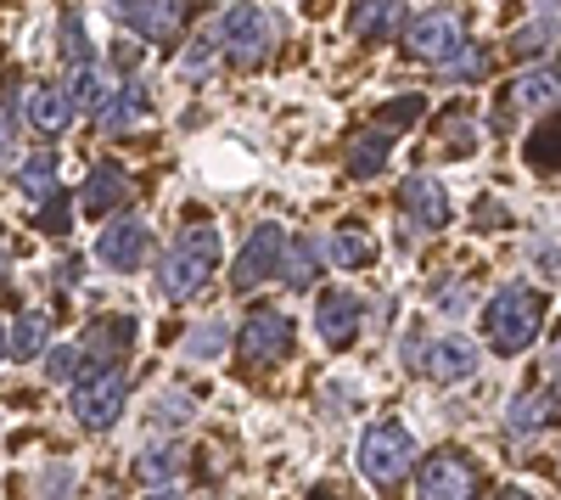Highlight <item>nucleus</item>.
Instances as JSON below:
<instances>
[{
    "mask_svg": "<svg viewBox=\"0 0 561 500\" xmlns=\"http://www.w3.org/2000/svg\"><path fill=\"white\" fill-rule=\"evenodd\" d=\"M73 96L62 84H39V90H28V124L39 129V135H62L68 124H73Z\"/></svg>",
    "mask_w": 561,
    "mask_h": 500,
    "instance_id": "obj_17",
    "label": "nucleus"
},
{
    "mask_svg": "<svg viewBox=\"0 0 561 500\" xmlns=\"http://www.w3.org/2000/svg\"><path fill=\"white\" fill-rule=\"evenodd\" d=\"M438 68H444V79H460V84H466V79H483L489 57L478 52V45H460V52H455L449 63H438Z\"/></svg>",
    "mask_w": 561,
    "mask_h": 500,
    "instance_id": "obj_33",
    "label": "nucleus"
},
{
    "mask_svg": "<svg viewBox=\"0 0 561 500\" xmlns=\"http://www.w3.org/2000/svg\"><path fill=\"white\" fill-rule=\"evenodd\" d=\"M550 39H556V18H539V23H528L511 45H517V57H534V52H545Z\"/></svg>",
    "mask_w": 561,
    "mask_h": 500,
    "instance_id": "obj_35",
    "label": "nucleus"
},
{
    "mask_svg": "<svg viewBox=\"0 0 561 500\" xmlns=\"http://www.w3.org/2000/svg\"><path fill=\"white\" fill-rule=\"evenodd\" d=\"M147 107H152V102H147V84H140V79L129 73V79L118 84V96H113V102H107V107H102L96 118H102V129L124 135V129H135L140 118H147Z\"/></svg>",
    "mask_w": 561,
    "mask_h": 500,
    "instance_id": "obj_19",
    "label": "nucleus"
},
{
    "mask_svg": "<svg viewBox=\"0 0 561 500\" xmlns=\"http://www.w3.org/2000/svg\"><path fill=\"white\" fill-rule=\"evenodd\" d=\"M18 186H23V197H34V203L57 197V158H51V152L23 158V163H18Z\"/></svg>",
    "mask_w": 561,
    "mask_h": 500,
    "instance_id": "obj_23",
    "label": "nucleus"
},
{
    "mask_svg": "<svg viewBox=\"0 0 561 500\" xmlns=\"http://www.w3.org/2000/svg\"><path fill=\"white\" fill-rule=\"evenodd\" d=\"M500 500H528V495H517V489H511V495H500Z\"/></svg>",
    "mask_w": 561,
    "mask_h": 500,
    "instance_id": "obj_40",
    "label": "nucleus"
},
{
    "mask_svg": "<svg viewBox=\"0 0 561 500\" xmlns=\"http://www.w3.org/2000/svg\"><path fill=\"white\" fill-rule=\"evenodd\" d=\"M528 163H534V169H545V174H556V169H561V113H545V118H539V129L528 135Z\"/></svg>",
    "mask_w": 561,
    "mask_h": 500,
    "instance_id": "obj_22",
    "label": "nucleus"
},
{
    "mask_svg": "<svg viewBox=\"0 0 561 500\" xmlns=\"http://www.w3.org/2000/svg\"><path fill=\"white\" fill-rule=\"evenodd\" d=\"M478 343L472 338H460V332H449V338H433L427 349H421V372H427L433 383H466L478 372Z\"/></svg>",
    "mask_w": 561,
    "mask_h": 500,
    "instance_id": "obj_10",
    "label": "nucleus"
},
{
    "mask_svg": "<svg viewBox=\"0 0 561 500\" xmlns=\"http://www.w3.org/2000/svg\"><path fill=\"white\" fill-rule=\"evenodd\" d=\"M280 253H287V231L280 225H259V231L248 237L242 259L230 264V287H259L264 276H280Z\"/></svg>",
    "mask_w": 561,
    "mask_h": 500,
    "instance_id": "obj_7",
    "label": "nucleus"
},
{
    "mask_svg": "<svg viewBox=\"0 0 561 500\" xmlns=\"http://www.w3.org/2000/svg\"><path fill=\"white\" fill-rule=\"evenodd\" d=\"M0 354H7V332H0Z\"/></svg>",
    "mask_w": 561,
    "mask_h": 500,
    "instance_id": "obj_42",
    "label": "nucleus"
},
{
    "mask_svg": "<svg viewBox=\"0 0 561 500\" xmlns=\"http://www.w3.org/2000/svg\"><path fill=\"white\" fill-rule=\"evenodd\" d=\"M550 96H556V79L550 73H523L517 90H511V107L505 113H517V107H550Z\"/></svg>",
    "mask_w": 561,
    "mask_h": 500,
    "instance_id": "obj_30",
    "label": "nucleus"
},
{
    "mask_svg": "<svg viewBox=\"0 0 561 500\" xmlns=\"http://www.w3.org/2000/svg\"><path fill=\"white\" fill-rule=\"evenodd\" d=\"M359 321H365V298H354V293H325L320 304H314V332H320V343H348L354 332H359Z\"/></svg>",
    "mask_w": 561,
    "mask_h": 500,
    "instance_id": "obj_13",
    "label": "nucleus"
},
{
    "mask_svg": "<svg viewBox=\"0 0 561 500\" xmlns=\"http://www.w3.org/2000/svg\"><path fill=\"white\" fill-rule=\"evenodd\" d=\"M545 309H550V298H545L539 287H528V282L500 287V293L489 298V309H483L489 343H494L500 354H523V349L539 338V327H545Z\"/></svg>",
    "mask_w": 561,
    "mask_h": 500,
    "instance_id": "obj_1",
    "label": "nucleus"
},
{
    "mask_svg": "<svg viewBox=\"0 0 561 500\" xmlns=\"http://www.w3.org/2000/svg\"><path fill=\"white\" fill-rule=\"evenodd\" d=\"M460 45H466V34H460V23H455L449 12H421V18L404 29V52L421 57V63H449Z\"/></svg>",
    "mask_w": 561,
    "mask_h": 500,
    "instance_id": "obj_8",
    "label": "nucleus"
},
{
    "mask_svg": "<svg viewBox=\"0 0 561 500\" xmlns=\"http://www.w3.org/2000/svg\"><path fill=\"white\" fill-rule=\"evenodd\" d=\"M118 18L147 39H174L185 23V0H118Z\"/></svg>",
    "mask_w": 561,
    "mask_h": 500,
    "instance_id": "obj_14",
    "label": "nucleus"
},
{
    "mask_svg": "<svg viewBox=\"0 0 561 500\" xmlns=\"http://www.w3.org/2000/svg\"><path fill=\"white\" fill-rule=\"evenodd\" d=\"M96 259L113 270V276H135V270L152 259V231H147V219H135V214L113 219L107 231L96 237Z\"/></svg>",
    "mask_w": 561,
    "mask_h": 500,
    "instance_id": "obj_6",
    "label": "nucleus"
},
{
    "mask_svg": "<svg viewBox=\"0 0 561 500\" xmlns=\"http://www.w3.org/2000/svg\"><path fill=\"white\" fill-rule=\"evenodd\" d=\"M124 197H129V174L118 163H96L79 192V214H113V208H124Z\"/></svg>",
    "mask_w": 561,
    "mask_h": 500,
    "instance_id": "obj_16",
    "label": "nucleus"
},
{
    "mask_svg": "<svg viewBox=\"0 0 561 500\" xmlns=\"http://www.w3.org/2000/svg\"><path fill=\"white\" fill-rule=\"evenodd\" d=\"M214 264H219V231H214V225H192V231H180L174 248L158 264L163 298H192L214 276Z\"/></svg>",
    "mask_w": 561,
    "mask_h": 500,
    "instance_id": "obj_2",
    "label": "nucleus"
},
{
    "mask_svg": "<svg viewBox=\"0 0 561 500\" xmlns=\"http://www.w3.org/2000/svg\"><path fill=\"white\" fill-rule=\"evenodd\" d=\"M275 18L264 12V7H253V0H237L219 23H214V34H219V52L237 63V68H259L270 52H275Z\"/></svg>",
    "mask_w": 561,
    "mask_h": 500,
    "instance_id": "obj_3",
    "label": "nucleus"
},
{
    "mask_svg": "<svg viewBox=\"0 0 561 500\" xmlns=\"http://www.w3.org/2000/svg\"><path fill=\"white\" fill-rule=\"evenodd\" d=\"M147 500H180V495H147Z\"/></svg>",
    "mask_w": 561,
    "mask_h": 500,
    "instance_id": "obj_41",
    "label": "nucleus"
},
{
    "mask_svg": "<svg viewBox=\"0 0 561 500\" xmlns=\"http://www.w3.org/2000/svg\"><path fill=\"white\" fill-rule=\"evenodd\" d=\"M237 343H242L248 360H280V354H287V343H293V321L280 309H253L248 327L237 332Z\"/></svg>",
    "mask_w": 561,
    "mask_h": 500,
    "instance_id": "obj_12",
    "label": "nucleus"
},
{
    "mask_svg": "<svg viewBox=\"0 0 561 500\" xmlns=\"http://www.w3.org/2000/svg\"><path fill=\"white\" fill-rule=\"evenodd\" d=\"M73 107H90V113H102L107 102H113V79L96 68V63H84V68H73Z\"/></svg>",
    "mask_w": 561,
    "mask_h": 500,
    "instance_id": "obj_25",
    "label": "nucleus"
},
{
    "mask_svg": "<svg viewBox=\"0 0 561 500\" xmlns=\"http://www.w3.org/2000/svg\"><path fill=\"white\" fill-rule=\"evenodd\" d=\"M51 332H57V315L51 309H23L18 327L7 332V354L12 360H39L45 343H51Z\"/></svg>",
    "mask_w": 561,
    "mask_h": 500,
    "instance_id": "obj_18",
    "label": "nucleus"
},
{
    "mask_svg": "<svg viewBox=\"0 0 561 500\" xmlns=\"http://www.w3.org/2000/svg\"><path fill=\"white\" fill-rule=\"evenodd\" d=\"M135 343V321L129 315H102V321H90L84 338H79V354H84V372H102L113 360Z\"/></svg>",
    "mask_w": 561,
    "mask_h": 500,
    "instance_id": "obj_11",
    "label": "nucleus"
},
{
    "mask_svg": "<svg viewBox=\"0 0 561 500\" xmlns=\"http://www.w3.org/2000/svg\"><path fill=\"white\" fill-rule=\"evenodd\" d=\"M214 57H219V34L208 29V34H197V39L180 52V73H185V79H208Z\"/></svg>",
    "mask_w": 561,
    "mask_h": 500,
    "instance_id": "obj_29",
    "label": "nucleus"
},
{
    "mask_svg": "<svg viewBox=\"0 0 561 500\" xmlns=\"http://www.w3.org/2000/svg\"><path fill=\"white\" fill-rule=\"evenodd\" d=\"M73 366H79V349H73V343H62V349L45 354V372H51L57 383H68V377H73Z\"/></svg>",
    "mask_w": 561,
    "mask_h": 500,
    "instance_id": "obj_37",
    "label": "nucleus"
},
{
    "mask_svg": "<svg viewBox=\"0 0 561 500\" xmlns=\"http://www.w3.org/2000/svg\"><path fill=\"white\" fill-rule=\"evenodd\" d=\"M18 163V102L0 96V169Z\"/></svg>",
    "mask_w": 561,
    "mask_h": 500,
    "instance_id": "obj_34",
    "label": "nucleus"
},
{
    "mask_svg": "<svg viewBox=\"0 0 561 500\" xmlns=\"http://www.w3.org/2000/svg\"><path fill=\"white\" fill-rule=\"evenodd\" d=\"M399 18H404V0H359L348 12L354 34H388V29H399Z\"/></svg>",
    "mask_w": 561,
    "mask_h": 500,
    "instance_id": "obj_26",
    "label": "nucleus"
},
{
    "mask_svg": "<svg viewBox=\"0 0 561 500\" xmlns=\"http://www.w3.org/2000/svg\"><path fill=\"white\" fill-rule=\"evenodd\" d=\"M320 264H325V242L298 237V242H287V253H280V282H287V287H309L320 276Z\"/></svg>",
    "mask_w": 561,
    "mask_h": 500,
    "instance_id": "obj_20",
    "label": "nucleus"
},
{
    "mask_svg": "<svg viewBox=\"0 0 561 500\" xmlns=\"http://www.w3.org/2000/svg\"><path fill=\"white\" fill-rule=\"evenodd\" d=\"M438 309H444V315H460V309H466V287H444V293H438Z\"/></svg>",
    "mask_w": 561,
    "mask_h": 500,
    "instance_id": "obj_39",
    "label": "nucleus"
},
{
    "mask_svg": "<svg viewBox=\"0 0 561 500\" xmlns=\"http://www.w3.org/2000/svg\"><path fill=\"white\" fill-rule=\"evenodd\" d=\"M399 203L410 208V219L421 225V231H438V225H449V192L438 186L433 174H410L404 192H399Z\"/></svg>",
    "mask_w": 561,
    "mask_h": 500,
    "instance_id": "obj_15",
    "label": "nucleus"
},
{
    "mask_svg": "<svg viewBox=\"0 0 561 500\" xmlns=\"http://www.w3.org/2000/svg\"><path fill=\"white\" fill-rule=\"evenodd\" d=\"M421 113H427V102H421V96H404V102H388V107H382V124H388V129H410Z\"/></svg>",
    "mask_w": 561,
    "mask_h": 500,
    "instance_id": "obj_36",
    "label": "nucleus"
},
{
    "mask_svg": "<svg viewBox=\"0 0 561 500\" xmlns=\"http://www.w3.org/2000/svg\"><path fill=\"white\" fill-rule=\"evenodd\" d=\"M225 343H230V327L225 321H203V327H192V338H185V354L214 360V354H225Z\"/></svg>",
    "mask_w": 561,
    "mask_h": 500,
    "instance_id": "obj_31",
    "label": "nucleus"
},
{
    "mask_svg": "<svg viewBox=\"0 0 561 500\" xmlns=\"http://www.w3.org/2000/svg\"><path fill=\"white\" fill-rule=\"evenodd\" d=\"M39 225H45L51 237H62V231H68V214H62V203H57V197H45V208H39Z\"/></svg>",
    "mask_w": 561,
    "mask_h": 500,
    "instance_id": "obj_38",
    "label": "nucleus"
},
{
    "mask_svg": "<svg viewBox=\"0 0 561 500\" xmlns=\"http://www.w3.org/2000/svg\"><path fill=\"white\" fill-rule=\"evenodd\" d=\"M62 57H68L73 68L96 63V52H90V39H84V23H79V12H68V18H62Z\"/></svg>",
    "mask_w": 561,
    "mask_h": 500,
    "instance_id": "obj_32",
    "label": "nucleus"
},
{
    "mask_svg": "<svg viewBox=\"0 0 561 500\" xmlns=\"http://www.w3.org/2000/svg\"><path fill=\"white\" fill-rule=\"evenodd\" d=\"M410 456H415V433L404 428V422H377L365 439H359V473L377 484V489H388L393 478H404V467H410Z\"/></svg>",
    "mask_w": 561,
    "mask_h": 500,
    "instance_id": "obj_5",
    "label": "nucleus"
},
{
    "mask_svg": "<svg viewBox=\"0 0 561 500\" xmlns=\"http://www.w3.org/2000/svg\"><path fill=\"white\" fill-rule=\"evenodd\" d=\"M124 405H129V377L118 366H102V372H84L73 383V417L79 428L90 433H107L118 417H124Z\"/></svg>",
    "mask_w": 561,
    "mask_h": 500,
    "instance_id": "obj_4",
    "label": "nucleus"
},
{
    "mask_svg": "<svg viewBox=\"0 0 561 500\" xmlns=\"http://www.w3.org/2000/svg\"><path fill=\"white\" fill-rule=\"evenodd\" d=\"M174 473H180V439H163V444H152V450L135 456V478L140 484H169Z\"/></svg>",
    "mask_w": 561,
    "mask_h": 500,
    "instance_id": "obj_24",
    "label": "nucleus"
},
{
    "mask_svg": "<svg viewBox=\"0 0 561 500\" xmlns=\"http://www.w3.org/2000/svg\"><path fill=\"white\" fill-rule=\"evenodd\" d=\"M325 259L343 264V270H365L370 259H377V242H370L365 231H337L332 242H325Z\"/></svg>",
    "mask_w": 561,
    "mask_h": 500,
    "instance_id": "obj_27",
    "label": "nucleus"
},
{
    "mask_svg": "<svg viewBox=\"0 0 561 500\" xmlns=\"http://www.w3.org/2000/svg\"><path fill=\"white\" fill-rule=\"evenodd\" d=\"M556 411H561V399H556L550 388H528L517 405H511V433H534V428H545Z\"/></svg>",
    "mask_w": 561,
    "mask_h": 500,
    "instance_id": "obj_21",
    "label": "nucleus"
},
{
    "mask_svg": "<svg viewBox=\"0 0 561 500\" xmlns=\"http://www.w3.org/2000/svg\"><path fill=\"white\" fill-rule=\"evenodd\" d=\"M388 163V129H370V135H359V141L348 147V169L359 174V180H370Z\"/></svg>",
    "mask_w": 561,
    "mask_h": 500,
    "instance_id": "obj_28",
    "label": "nucleus"
},
{
    "mask_svg": "<svg viewBox=\"0 0 561 500\" xmlns=\"http://www.w3.org/2000/svg\"><path fill=\"white\" fill-rule=\"evenodd\" d=\"M415 495L421 500H472L478 495V473H472V462L466 456H433L427 467H421V478H415Z\"/></svg>",
    "mask_w": 561,
    "mask_h": 500,
    "instance_id": "obj_9",
    "label": "nucleus"
}]
</instances>
